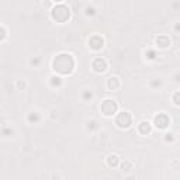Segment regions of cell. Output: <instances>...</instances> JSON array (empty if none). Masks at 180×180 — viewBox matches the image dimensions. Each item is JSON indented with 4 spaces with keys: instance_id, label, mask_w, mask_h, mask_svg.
<instances>
[{
    "instance_id": "8fae6325",
    "label": "cell",
    "mask_w": 180,
    "mask_h": 180,
    "mask_svg": "<svg viewBox=\"0 0 180 180\" xmlns=\"http://www.w3.org/2000/svg\"><path fill=\"white\" fill-rule=\"evenodd\" d=\"M107 163L108 166H111V167H114L118 165V156L117 155H110L108 158H107Z\"/></svg>"
},
{
    "instance_id": "9c48e42d",
    "label": "cell",
    "mask_w": 180,
    "mask_h": 180,
    "mask_svg": "<svg viewBox=\"0 0 180 180\" xmlns=\"http://www.w3.org/2000/svg\"><path fill=\"white\" fill-rule=\"evenodd\" d=\"M156 44H158L161 48H166L167 45H170V39H169V37H166V35H159V37L156 38Z\"/></svg>"
},
{
    "instance_id": "ba28073f",
    "label": "cell",
    "mask_w": 180,
    "mask_h": 180,
    "mask_svg": "<svg viewBox=\"0 0 180 180\" xmlns=\"http://www.w3.org/2000/svg\"><path fill=\"white\" fill-rule=\"evenodd\" d=\"M120 79L117 78V76H110L108 79H107V87H108V90H117L118 87H120Z\"/></svg>"
},
{
    "instance_id": "7c38bea8",
    "label": "cell",
    "mask_w": 180,
    "mask_h": 180,
    "mask_svg": "<svg viewBox=\"0 0 180 180\" xmlns=\"http://www.w3.org/2000/svg\"><path fill=\"white\" fill-rule=\"evenodd\" d=\"M121 167H122V170H130V169H132V163L128 162V161H125V162H122Z\"/></svg>"
},
{
    "instance_id": "8992f818",
    "label": "cell",
    "mask_w": 180,
    "mask_h": 180,
    "mask_svg": "<svg viewBox=\"0 0 180 180\" xmlns=\"http://www.w3.org/2000/svg\"><path fill=\"white\" fill-rule=\"evenodd\" d=\"M153 124L158 127V128H166L169 125V118L166 114H158L153 118Z\"/></svg>"
},
{
    "instance_id": "277c9868",
    "label": "cell",
    "mask_w": 180,
    "mask_h": 180,
    "mask_svg": "<svg viewBox=\"0 0 180 180\" xmlns=\"http://www.w3.org/2000/svg\"><path fill=\"white\" fill-rule=\"evenodd\" d=\"M132 122V117L130 113H125V111H122V113H120V114L117 115V118H115V124L120 127V128H128L130 125H131Z\"/></svg>"
},
{
    "instance_id": "7402d4cb",
    "label": "cell",
    "mask_w": 180,
    "mask_h": 180,
    "mask_svg": "<svg viewBox=\"0 0 180 180\" xmlns=\"http://www.w3.org/2000/svg\"><path fill=\"white\" fill-rule=\"evenodd\" d=\"M93 13H94L93 9H87V14H93Z\"/></svg>"
},
{
    "instance_id": "9a60e30c",
    "label": "cell",
    "mask_w": 180,
    "mask_h": 180,
    "mask_svg": "<svg viewBox=\"0 0 180 180\" xmlns=\"http://www.w3.org/2000/svg\"><path fill=\"white\" fill-rule=\"evenodd\" d=\"M92 97H93L92 92H84V93H83V98H84V100H89V98H92Z\"/></svg>"
},
{
    "instance_id": "7a4b0ae2",
    "label": "cell",
    "mask_w": 180,
    "mask_h": 180,
    "mask_svg": "<svg viewBox=\"0 0 180 180\" xmlns=\"http://www.w3.org/2000/svg\"><path fill=\"white\" fill-rule=\"evenodd\" d=\"M51 14H52V18H54L55 21H58V23H65L66 20L69 18V16H70L69 9L66 7L65 4H58V6H55V7L52 9Z\"/></svg>"
},
{
    "instance_id": "ac0fdd59",
    "label": "cell",
    "mask_w": 180,
    "mask_h": 180,
    "mask_svg": "<svg viewBox=\"0 0 180 180\" xmlns=\"http://www.w3.org/2000/svg\"><path fill=\"white\" fill-rule=\"evenodd\" d=\"M30 64H31V65H38V64H39V59H38V58H34V59L30 61Z\"/></svg>"
},
{
    "instance_id": "5bb4252c",
    "label": "cell",
    "mask_w": 180,
    "mask_h": 180,
    "mask_svg": "<svg viewBox=\"0 0 180 180\" xmlns=\"http://www.w3.org/2000/svg\"><path fill=\"white\" fill-rule=\"evenodd\" d=\"M51 79H52V84H54V86H59V84H61V79H59V78L54 76V78H51Z\"/></svg>"
},
{
    "instance_id": "44dd1931",
    "label": "cell",
    "mask_w": 180,
    "mask_h": 180,
    "mask_svg": "<svg viewBox=\"0 0 180 180\" xmlns=\"http://www.w3.org/2000/svg\"><path fill=\"white\" fill-rule=\"evenodd\" d=\"M17 86H18V87H23V89H24V87H25V83L20 80V82H17Z\"/></svg>"
},
{
    "instance_id": "30bf717a",
    "label": "cell",
    "mask_w": 180,
    "mask_h": 180,
    "mask_svg": "<svg viewBox=\"0 0 180 180\" xmlns=\"http://www.w3.org/2000/svg\"><path fill=\"white\" fill-rule=\"evenodd\" d=\"M151 130H152V127H151V124H149L148 121H144V122H141V124L138 125V131L141 132V134H144V135L149 134Z\"/></svg>"
},
{
    "instance_id": "4fadbf2b",
    "label": "cell",
    "mask_w": 180,
    "mask_h": 180,
    "mask_svg": "<svg viewBox=\"0 0 180 180\" xmlns=\"http://www.w3.org/2000/svg\"><path fill=\"white\" fill-rule=\"evenodd\" d=\"M38 118H39V115L37 114V113H31V114L28 115V120L33 122V121H38Z\"/></svg>"
},
{
    "instance_id": "2e32d148",
    "label": "cell",
    "mask_w": 180,
    "mask_h": 180,
    "mask_svg": "<svg viewBox=\"0 0 180 180\" xmlns=\"http://www.w3.org/2000/svg\"><path fill=\"white\" fill-rule=\"evenodd\" d=\"M145 55H148V58H149V59H153V58L156 56L153 51H148V52H145Z\"/></svg>"
},
{
    "instance_id": "ffe728a7",
    "label": "cell",
    "mask_w": 180,
    "mask_h": 180,
    "mask_svg": "<svg viewBox=\"0 0 180 180\" xmlns=\"http://www.w3.org/2000/svg\"><path fill=\"white\" fill-rule=\"evenodd\" d=\"M166 141H173V137H172V134H166V138H165Z\"/></svg>"
},
{
    "instance_id": "603a6c76",
    "label": "cell",
    "mask_w": 180,
    "mask_h": 180,
    "mask_svg": "<svg viewBox=\"0 0 180 180\" xmlns=\"http://www.w3.org/2000/svg\"><path fill=\"white\" fill-rule=\"evenodd\" d=\"M127 180H134V179H132V177H128V179H127Z\"/></svg>"
},
{
    "instance_id": "e0dca14e",
    "label": "cell",
    "mask_w": 180,
    "mask_h": 180,
    "mask_svg": "<svg viewBox=\"0 0 180 180\" xmlns=\"http://www.w3.org/2000/svg\"><path fill=\"white\" fill-rule=\"evenodd\" d=\"M4 37H6V30L3 27H0V41L4 39Z\"/></svg>"
},
{
    "instance_id": "52a82bcc",
    "label": "cell",
    "mask_w": 180,
    "mask_h": 180,
    "mask_svg": "<svg viewBox=\"0 0 180 180\" xmlns=\"http://www.w3.org/2000/svg\"><path fill=\"white\" fill-rule=\"evenodd\" d=\"M103 44H104V41H103V38L101 37H98V35H93L90 39H89V45H90V48L93 49H100L103 48Z\"/></svg>"
},
{
    "instance_id": "d6986e66",
    "label": "cell",
    "mask_w": 180,
    "mask_h": 180,
    "mask_svg": "<svg viewBox=\"0 0 180 180\" xmlns=\"http://www.w3.org/2000/svg\"><path fill=\"white\" fill-rule=\"evenodd\" d=\"M175 104H179V92L175 93Z\"/></svg>"
},
{
    "instance_id": "6da1fadb",
    "label": "cell",
    "mask_w": 180,
    "mask_h": 180,
    "mask_svg": "<svg viewBox=\"0 0 180 180\" xmlns=\"http://www.w3.org/2000/svg\"><path fill=\"white\" fill-rule=\"evenodd\" d=\"M54 69L61 73V75H68L75 68V61L73 58L69 55V54H59L58 56L54 58V62H52Z\"/></svg>"
},
{
    "instance_id": "3957f363",
    "label": "cell",
    "mask_w": 180,
    "mask_h": 180,
    "mask_svg": "<svg viewBox=\"0 0 180 180\" xmlns=\"http://www.w3.org/2000/svg\"><path fill=\"white\" fill-rule=\"evenodd\" d=\"M100 110H101V113L104 115H113L115 111H117V103H115L114 100L107 98V100H104V101L101 103Z\"/></svg>"
},
{
    "instance_id": "5b68a950",
    "label": "cell",
    "mask_w": 180,
    "mask_h": 180,
    "mask_svg": "<svg viewBox=\"0 0 180 180\" xmlns=\"http://www.w3.org/2000/svg\"><path fill=\"white\" fill-rule=\"evenodd\" d=\"M92 66H93V69H94L96 72L103 73V72L107 69V61H106L104 58H96V59L93 61Z\"/></svg>"
}]
</instances>
